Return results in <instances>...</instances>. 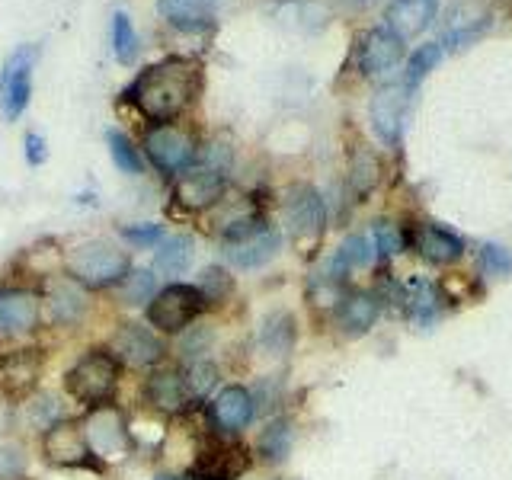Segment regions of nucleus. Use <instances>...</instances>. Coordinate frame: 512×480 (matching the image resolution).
<instances>
[{"mask_svg": "<svg viewBox=\"0 0 512 480\" xmlns=\"http://www.w3.org/2000/svg\"><path fill=\"white\" fill-rule=\"evenodd\" d=\"M116 381H119L116 359L109 352H90V356H84L68 372V391L80 404H87L93 410L109 404V397L116 394Z\"/></svg>", "mask_w": 512, "mask_h": 480, "instance_id": "4", "label": "nucleus"}, {"mask_svg": "<svg viewBox=\"0 0 512 480\" xmlns=\"http://www.w3.org/2000/svg\"><path fill=\"white\" fill-rule=\"evenodd\" d=\"M208 308V301L202 298L199 285H167L151 298V308L148 317L157 330L164 333H180L186 330L192 320H196L202 311Z\"/></svg>", "mask_w": 512, "mask_h": 480, "instance_id": "5", "label": "nucleus"}, {"mask_svg": "<svg viewBox=\"0 0 512 480\" xmlns=\"http://www.w3.org/2000/svg\"><path fill=\"white\" fill-rule=\"evenodd\" d=\"M247 452L240 445H212L192 461L189 480H237L247 471Z\"/></svg>", "mask_w": 512, "mask_h": 480, "instance_id": "13", "label": "nucleus"}, {"mask_svg": "<svg viewBox=\"0 0 512 480\" xmlns=\"http://www.w3.org/2000/svg\"><path fill=\"white\" fill-rule=\"evenodd\" d=\"M285 224L295 240H317L324 234L327 208L320 192L311 186H292L285 192Z\"/></svg>", "mask_w": 512, "mask_h": 480, "instance_id": "9", "label": "nucleus"}, {"mask_svg": "<svg viewBox=\"0 0 512 480\" xmlns=\"http://www.w3.org/2000/svg\"><path fill=\"white\" fill-rule=\"evenodd\" d=\"M224 196V173L212 164L205 167H189L180 173V183H176V202L189 212H202V208H212Z\"/></svg>", "mask_w": 512, "mask_h": 480, "instance_id": "11", "label": "nucleus"}, {"mask_svg": "<svg viewBox=\"0 0 512 480\" xmlns=\"http://www.w3.org/2000/svg\"><path fill=\"white\" fill-rule=\"evenodd\" d=\"M192 263V240L176 234V237H167L160 240V250H157V272H164V276H180L186 272Z\"/></svg>", "mask_w": 512, "mask_h": 480, "instance_id": "26", "label": "nucleus"}, {"mask_svg": "<svg viewBox=\"0 0 512 480\" xmlns=\"http://www.w3.org/2000/svg\"><path fill=\"white\" fill-rule=\"evenodd\" d=\"M42 448H45V458L58 464V468H96V455L80 423L48 426Z\"/></svg>", "mask_w": 512, "mask_h": 480, "instance_id": "8", "label": "nucleus"}, {"mask_svg": "<svg viewBox=\"0 0 512 480\" xmlns=\"http://www.w3.org/2000/svg\"><path fill=\"white\" fill-rule=\"evenodd\" d=\"M160 16L180 32H205L215 23L218 0H157Z\"/></svg>", "mask_w": 512, "mask_h": 480, "instance_id": "19", "label": "nucleus"}, {"mask_svg": "<svg viewBox=\"0 0 512 480\" xmlns=\"http://www.w3.org/2000/svg\"><path fill=\"white\" fill-rule=\"evenodd\" d=\"M183 381H186V391L192 400H202L208 391L215 388V381H218V368L212 362H205V359H192L186 365V372H183Z\"/></svg>", "mask_w": 512, "mask_h": 480, "instance_id": "30", "label": "nucleus"}, {"mask_svg": "<svg viewBox=\"0 0 512 480\" xmlns=\"http://www.w3.org/2000/svg\"><path fill=\"white\" fill-rule=\"evenodd\" d=\"M260 340L272 356H285V352L295 346V317L288 311H272L263 320Z\"/></svg>", "mask_w": 512, "mask_h": 480, "instance_id": "25", "label": "nucleus"}, {"mask_svg": "<svg viewBox=\"0 0 512 480\" xmlns=\"http://www.w3.org/2000/svg\"><path fill=\"white\" fill-rule=\"evenodd\" d=\"M375 260H378V250H375L372 240L362 237V234H352V237H346V240H343V247L336 250L330 276H336V279H346L349 272H356V269H368V266H372Z\"/></svg>", "mask_w": 512, "mask_h": 480, "instance_id": "24", "label": "nucleus"}, {"mask_svg": "<svg viewBox=\"0 0 512 480\" xmlns=\"http://www.w3.org/2000/svg\"><path fill=\"white\" fill-rule=\"evenodd\" d=\"M378 311H381V304H378V295L372 292H346L343 301H340V308H336V327H340L343 336H365L368 330L375 327V320H378Z\"/></svg>", "mask_w": 512, "mask_h": 480, "instance_id": "17", "label": "nucleus"}, {"mask_svg": "<svg viewBox=\"0 0 512 480\" xmlns=\"http://www.w3.org/2000/svg\"><path fill=\"white\" fill-rule=\"evenodd\" d=\"M36 58H39V48L36 45H20L7 58L4 71H0V109H4V116L10 122L20 119L23 112H26V106H29V96H32V68H36Z\"/></svg>", "mask_w": 512, "mask_h": 480, "instance_id": "6", "label": "nucleus"}, {"mask_svg": "<svg viewBox=\"0 0 512 480\" xmlns=\"http://www.w3.org/2000/svg\"><path fill=\"white\" fill-rule=\"evenodd\" d=\"M410 93L413 87L407 84H388L375 93L372 100V128L381 141L397 144L404 135V119H407V106H410Z\"/></svg>", "mask_w": 512, "mask_h": 480, "instance_id": "10", "label": "nucleus"}, {"mask_svg": "<svg viewBox=\"0 0 512 480\" xmlns=\"http://www.w3.org/2000/svg\"><path fill=\"white\" fill-rule=\"evenodd\" d=\"M106 144H109V154H112V160H116V167H119L122 173L138 176V173L144 170L141 154H138V148H135L132 138H128L125 132H119V128H112V132L106 135Z\"/></svg>", "mask_w": 512, "mask_h": 480, "instance_id": "29", "label": "nucleus"}, {"mask_svg": "<svg viewBox=\"0 0 512 480\" xmlns=\"http://www.w3.org/2000/svg\"><path fill=\"white\" fill-rule=\"evenodd\" d=\"M397 298L404 304V314L413 324H432L442 314V292L439 285H432L426 279H410L397 288Z\"/></svg>", "mask_w": 512, "mask_h": 480, "instance_id": "21", "label": "nucleus"}, {"mask_svg": "<svg viewBox=\"0 0 512 480\" xmlns=\"http://www.w3.org/2000/svg\"><path fill=\"white\" fill-rule=\"evenodd\" d=\"M199 90H202V64L173 55L144 68L128 84L125 96L148 122L167 125L176 116H183L186 106L199 96Z\"/></svg>", "mask_w": 512, "mask_h": 480, "instance_id": "1", "label": "nucleus"}, {"mask_svg": "<svg viewBox=\"0 0 512 480\" xmlns=\"http://www.w3.org/2000/svg\"><path fill=\"white\" fill-rule=\"evenodd\" d=\"M138 32L132 26V20L119 10L112 16V55H116L119 64H135L138 58Z\"/></svg>", "mask_w": 512, "mask_h": 480, "instance_id": "28", "label": "nucleus"}, {"mask_svg": "<svg viewBox=\"0 0 512 480\" xmlns=\"http://www.w3.org/2000/svg\"><path fill=\"white\" fill-rule=\"evenodd\" d=\"M157 292H154V276L148 269H138V272H128L125 279V301L128 304H144L151 301Z\"/></svg>", "mask_w": 512, "mask_h": 480, "instance_id": "35", "label": "nucleus"}, {"mask_svg": "<svg viewBox=\"0 0 512 480\" xmlns=\"http://www.w3.org/2000/svg\"><path fill=\"white\" fill-rule=\"evenodd\" d=\"M400 58H404V42H400L388 26L365 32L359 42V71L368 77L397 68Z\"/></svg>", "mask_w": 512, "mask_h": 480, "instance_id": "14", "label": "nucleus"}, {"mask_svg": "<svg viewBox=\"0 0 512 480\" xmlns=\"http://www.w3.org/2000/svg\"><path fill=\"white\" fill-rule=\"evenodd\" d=\"M125 237L132 240V244L154 247L160 244V237H164V228H160V224H141V228H125Z\"/></svg>", "mask_w": 512, "mask_h": 480, "instance_id": "36", "label": "nucleus"}, {"mask_svg": "<svg viewBox=\"0 0 512 480\" xmlns=\"http://www.w3.org/2000/svg\"><path fill=\"white\" fill-rule=\"evenodd\" d=\"M436 7H439L436 0H391L384 20H388V29L400 42H407L413 36H420L436 20Z\"/></svg>", "mask_w": 512, "mask_h": 480, "instance_id": "18", "label": "nucleus"}, {"mask_svg": "<svg viewBox=\"0 0 512 480\" xmlns=\"http://www.w3.org/2000/svg\"><path fill=\"white\" fill-rule=\"evenodd\" d=\"M148 400L164 413H180L192 404V397L186 391L183 372H157L148 381Z\"/></svg>", "mask_w": 512, "mask_h": 480, "instance_id": "23", "label": "nucleus"}, {"mask_svg": "<svg viewBox=\"0 0 512 480\" xmlns=\"http://www.w3.org/2000/svg\"><path fill=\"white\" fill-rule=\"evenodd\" d=\"M144 151H148L151 164L160 173H186L199 157V144L196 135L183 125H154L148 135H144Z\"/></svg>", "mask_w": 512, "mask_h": 480, "instance_id": "3", "label": "nucleus"}, {"mask_svg": "<svg viewBox=\"0 0 512 480\" xmlns=\"http://www.w3.org/2000/svg\"><path fill=\"white\" fill-rule=\"evenodd\" d=\"M256 413V404H253V394L247 388H224L215 400H212V420L221 432H240Z\"/></svg>", "mask_w": 512, "mask_h": 480, "instance_id": "20", "label": "nucleus"}, {"mask_svg": "<svg viewBox=\"0 0 512 480\" xmlns=\"http://www.w3.org/2000/svg\"><path fill=\"white\" fill-rule=\"evenodd\" d=\"M413 247L432 266H448V263H455L464 256V240L455 231H448V228H442V224H432V221L416 228Z\"/></svg>", "mask_w": 512, "mask_h": 480, "instance_id": "16", "label": "nucleus"}, {"mask_svg": "<svg viewBox=\"0 0 512 480\" xmlns=\"http://www.w3.org/2000/svg\"><path fill=\"white\" fill-rule=\"evenodd\" d=\"M199 292L208 304H218L234 292V279L221 266H208L199 279Z\"/></svg>", "mask_w": 512, "mask_h": 480, "instance_id": "31", "label": "nucleus"}, {"mask_svg": "<svg viewBox=\"0 0 512 480\" xmlns=\"http://www.w3.org/2000/svg\"><path fill=\"white\" fill-rule=\"evenodd\" d=\"M439 58H442V48H439V45H423L420 52H416V55L410 58V64H407V77H404V84L416 90V84H420V80H423L432 68H436Z\"/></svg>", "mask_w": 512, "mask_h": 480, "instance_id": "34", "label": "nucleus"}, {"mask_svg": "<svg viewBox=\"0 0 512 480\" xmlns=\"http://www.w3.org/2000/svg\"><path fill=\"white\" fill-rule=\"evenodd\" d=\"M39 320V298L32 292H4L0 295V330L29 333Z\"/></svg>", "mask_w": 512, "mask_h": 480, "instance_id": "22", "label": "nucleus"}, {"mask_svg": "<svg viewBox=\"0 0 512 480\" xmlns=\"http://www.w3.org/2000/svg\"><path fill=\"white\" fill-rule=\"evenodd\" d=\"M292 439H295V432H292V423L288 420H272L266 429H263V436H260V455L272 464H279L288 458V452H292Z\"/></svg>", "mask_w": 512, "mask_h": 480, "instance_id": "27", "label": "nucleus"}, {"mask_svg": "<svg viewBox=\"0 0 512 480\" xmlns=\"http://www.w3.org/2000/svg\"><path fill=\"white\" fill-rule=\"evenodd\" d=\"M157 480H180V477H157Z\"/></svg>", "mask_w": 512, "mask_h": 480, "instance_id": "38", "label": "nucleus"}, {"mask_svg": "<svg viewBox=\"0 0 512 480\" xmlns=\"http://www.w3.org/2000/svg\"><path fill=\"white\" fill-rule=\"evenodd\" d=\"M480 269L496 279L512 276V250L500 244H484L480 247Z\"/></svg>", "mask_w": 512, "mask_h": 480, "instance_id": "33", "label": "nucleus"}, {"mask_svg": "<svg viewBox=\"0 0 512 480\" xmlns=\"http://www.w3.org/2000/svg\"><path fill=\"white\" fill-rule=\"evenodd\" d=\"M109 356L119 359L125 365H154L160 356H164V346H160L157 336L141 327V324H122L116 330V336L109 340Z\"/></svg>", "mask_w": 512, "mask_h": 480, "instance_id": "12", "label": "nucleus"}, {"mask_svg": "<svg viewBox=\"0 0 512 480\" xmlns=\"http://www.w3.org/2000/svg\"><path fill=\"white\" fill-rule=\"evenodd\" d=\"M279 244H282L279 231H272L269 224H260L256 231L228 240V244H224L228 250H224V253H228V260L234 266H240V269H256V266L269 263L272 256L279 253Z\"/></svg>", "mask_w": 512, "mask_h": 480, "instance_id": "15", "label": "nucleus"}, {"mask_svg": "<svg viewBox=\"0 0 512 480\" xmlns=\"http://www.w3.org/2000/svg\"><path fill=\"white\" fill-rule=\"evenodd\" d=\"M71 276L87 285V288H109V285H119L128 279L132 272V260L128 253L112 247V244H87L71 253Z\"/></svg>", "mask_w": 512, "mask_h": 480, "instance_id": "2", "label": "nucleus"}, {"mask_svg": "<svg viewBox=\"0 0 512 480\" xmlns=\"http://www.w3.org/2000/svg\"><path fill=\"white\" fill-rule=\"evenodd\" d=\"M45 157H48L45 138L42 135H26V160H29V164L39 167V164H45Z\"/></svg>", "mask_w": 512, "mask_h": 480, "instance_id": "37", "label": "nucleus"}, {"mask_svg": "<svg viewBox=\"0 0 512 480\" xmlns=\"http://www.w3.org/2000/svg\"><path fill=\"white\" fill-rule=\"evenodd\" d=\"M372 244L378 256H397V253H404V231H400L394 221L381 218L372 224Z\"/></svg>", "mask_w": 512, "mask_h": 480, "instance_id": "32", "label": "nucleus"}, {"mask_svg": "<svg viewBox=\"0 0 512 480\" xmlns=\"http://www.w3.org/2000/svg\"><path fill=\"white\" fill-rule=\"evenodd\" d=\"M80 426H84L87 442H90L96 458H125L128 448H132V436H128V426L122 420V413L109 404L93 407Z\"/></svg>", "mask_w": 512, "mask_h": 480, "instance_id": "7", "label": "nucleus"}]
</instances>
